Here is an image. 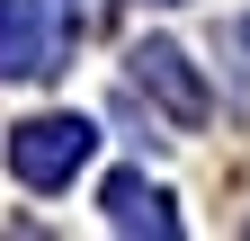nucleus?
Returning <instances> with one entry per match:
<instances>
[{"instance_id": "3", "label": "nucleus", "mask_w": 250, "mask_h": 241, "mask_svg": "<svg viewBox=\"0 0 250 241\" xmlns=\"http://www.w3.org/2000/svg\"><path fill=\"white\" fill-rule=\"evenodd\" d=\"M125 72H134V89H152V99H161L179 125H206V80L188 72V54H179V45H161V36H152V45H134V54H125Z\"/></svg>"}, {"instance_id": "5", "label": "nucleus", "mask_w": 250, "mask_h": 241, "mask_svg": "<svg viewBox=\"0 0 250 241\" xmlns=\"http://www.w3.org/2000/svg\"><path fill=\"white\" fill-rule=\"evenodd\" d=\"M54 9H62L54 27H62V36H72V27H81V18H99V0H54Z\"/></svg>"}, {"instance_id": "4", "label": "nucleus", "mask_w": 250, "mask_h": 241, "mask_svg": "<svg viewBox=\"0 0 250 241\" xmlns=\"http://www.w3.org/2000/svg\"><path fill=\"white\" fill-rule=\"evenodd\" d=\"M99 205H107V223H116V232H143V241H179V215H170V197L152 188L143 170H116L107 188H99Z\"/></svg>"}, {"instance_id": "2", "label": "nucleus", "mask_w": 250, "mask_h": 241, "mask_svg": "<svg viewBox=\"0 0 250 241\" xmlns=\"http://www.w3.org/2000/svg\"><path fill=\"white\" fill-rule=\"evenodd\" d=\"M62 63V27L36 0H0V80H36Z\"/></svg>"}, {"instance_id": "1", "label": "nucleus", "mask_w": 250, "mask_h": 241, "mask_svg": "<svg viewBox=\"0 0 250 241\" xmlns=\"http://www.w3.org/2000/svg\"><path fill=\"white\" fill-rule=\"evenodd\" d=\"M89 152H99V125H89V116H27V125L9 134L18 188H72V179L89 170Z\"/></svg>"}, {"instance_id": "6", "label": "nucleus", "mask_w": 250, "mask_h": 241, "mask_svg": "<svg viewBox=\"0 0 250 241\" xmlns=\"http://www.w3.org/2000/svg\"><path fill=\"white\" fill-rule=\"evenodd\" d=\"M241 36H250V18H241Z\"/></svg>"}, {"instance_id": "7", "label": "nucleus", "mask_w": 250, "mask_h": 241, "mask_svg": "<svg viewBox=\"0 0 250 241\" xmlns=\"http://www.w3.org/2000/svg\"><path fill=\"white\" fill-rule=\"evenodd\" d=\"M170 9H179V0H170Z\"/></svg>"}]
</instances>
